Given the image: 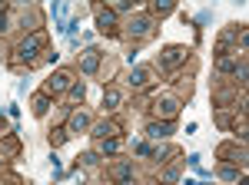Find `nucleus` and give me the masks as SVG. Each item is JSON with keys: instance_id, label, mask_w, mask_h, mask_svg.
Instances as JSON below:
<instances>
[{"instance_id": "obj_1", "label": "nucleus", "mask_w": 249, "mask_h": 185, "mask_svg": "<svg viewBox=\"0 0 249 185\" xmlns=\"http://www.w3.org/2000/svg\"><path fill=\"white\" fill-rule=\"evenodd\" d=\"M40 53H47V30H43V27L34 30V33H27V37L20 40L17 56H14L10 63H14V66L27 63V70H30V66H40Z\"/></svg>"}, {"instance_id": "obj_2", "label": "nucleus", "mask_w": 249, "mask_h": 185, "mask_svg": "<svg viewBox=\"0 0 249 185\" xmlns=\"http://www.w3.org/2000/svg\"><path fill=\"white\" fill-rule=\"evenodd\" d=\"M153 30H156V20L150 17V14H136V17L123 27V33H120V37L136 40V43H140V40H150V37H153Z\"/></svg>"}, {"instance_id": "obj_3", "label": "nucleus", "mask_w": 249, "mask_h": 185, "mask_svg": "<svg viewBox=\"0 0 249 185\" xmlns=\"http://www.w3.org/2000/svg\"><path fill=\"white\" fill-rule=\"evenodd\" d=\"M193 46H183V43H170V46H163V53L156 56V66L160 70H176V66H183L186 60H190Z\"/></svg>"}, {"instance_id": "obj_4", "label": "nucleus", "mask_w": 249, "mask_h": 185, "mask_svg": "<svg viewBox=\"0 0 249 185\" xmlns=\"http://www.w3.org/2000/svg\"><path fill=\"white\" fill-rule=\"evenodd\" d=\"M70 86H73V73H70V70H53V73L43 79L40 92H47V96L53 99V96H60V92H67Z\"/></svg>"}, {"instance_id": "obj_5", "label": "nucleus", "mask_w": 249, "mask_h": 185, "mask_svg": "<svg viewBox=\"0 0 249 185\" xmlns=\"http://www.w3.org/2000/svg\"><path fill=\"white\" fill-rule=\"evenodd\" d=\"M93 17H96V30H100L103 37L116 40L120 33H123V27H120V20H116V14L110 10V7H96V10H93Z\"/></svg>"}, {"instance_id": "obj_6", "label": "nucleus", "mask_w": 249, "mask_h": 185, "mask_svg": "<svg viewBox=\"0 0 249 185\" xmlns=\"http://www.w3.org/2000/svg\"><path fill=\"white\" fill-rule=\"evenodd\" d=\"M216 155H219L223 166L246 169V146H239V142H223V146L216 149Z\"/></svg>"}, {"instance_id": "obj_7", "label": "nucleus", "mask_w": 249, "mask_h": 185, "mask_svg": "<svg viewBox=\"0 0 249 185\" xmlns=\"http://www.w3.org/2000/svg\"><path fill=\"white\" fill-rule=\"evenodd\" d=\"M179 109H183L179 96H163V99L153 103V119H160V123H173V119L179 116Z\"/></svg>"}, {"instance_id": "obj_8", "label": "nucleus", "mask_w": 249, "mask_h": 185, "mask_svg": "<svg viewBox=\"0 0 249 185\" xmlns=\"http://www.w3.org/2000/svg\"><path fill=\"white\" fill-rule=\"evenodd\" d=\"M123 79H126V86L133 92L150 90V83H153V66H140V63H136V66H130V73L123 76Z\"/></svg>"}, {"instance_id": "obj_9", "label": "nucleus", "mask_w": 249, "mask_h": 185, "mask_svg": "<svg viewBox=\"0 0 249 185\" xmlns=\"http://www.w3.org/2000/svg\"><path fill=\"white\" fill-rule=\"evenodd\" d=\"M103 50L100 46H87L83 53H80V73L83 76H96L100 73V66H103Z\"/></svg>"}, {"instance_id": "obj_10", "label": "nucleus", "mask_w": 249, "mask_h": 185, "mask_svg": "<svg viewBox=\"0 0 249 185\" xmlns=\"http://www.w3.org/2000/svg\"><path fill=\"white\" fill-rule=\"evenodd\" d=\"M90 136H93L96 142H103V139H120L123 136V123L120 119H100L90 126Z\"/></svg>"}, {"instance_id": "obj_11", "label": "nucleus", "mask_w": 249, "mask_h": 185, "mask_svg": "<svg viewBox=\"0 0 249 185\" xmlns=\"http://www.w3.org/2000/svg\"><path fill=\"white\" fill-rule=\"evenodd\" d=\"M113 185H130L133 182V159H116V166L110 169Z\"/></svg>"}, {"instance_id": "obj_12", "label": "nucleus", "mask_w": 249, "mask_h": 185, "mask_svg": "<svg viewBox=\"0 0 249 185\" xmlns=\"http://www.w3.org/2000/svg\"><path fill=\"white\" fill-rule=\"evenodd\" d=\"M93 126V119H90V112L87 109H73L70 112V119H67V132L70 136H80V132H87Z\"/></svg>"}, {"instance_id": "obj_13", "label": "nucleus", "mask_w": 249, "mask_h": 185, "mask_svg": "<svg viewBox=\"0 0 249 185\" xmlns=\"http://www.w3.org/2000/svg\"><path fill=\"white\" fill-rule=\"evenodd\" d=\"M120 106H123V90L110 83V86L103 90V99H100V109H103V112H116Z\"/></svg>"}, {"instance_id": "obj_14", "label": "nucleus", "mask_w": 249, "mask_h": 185, "mask_svg": "<svg viewBox=\"0 0 249 185\" xmlns=\"http://www.w3.org/2000/svg\"><path fill=\"white\" fill-rule=\"evenodd\" d=\"M173 132H176V126H173V123H160V119H150V123H146V136H150L153 142H160V139H170Z\"/></svg>"}, {"instance_id": "obj_15", "label": "nucleus", "mask_w": 249, "mask_h": 185, "mask_svg": "<svg viewBox=\"0 0 249 185\" xmlns=\"http://www.w3.org/2000/svg\"><path fill=\"white\" fill-rule=\"evenodd\" d=\"M17 152H20V139H17V132H10V136L3 132V136H0V155H17Z\"/></svg>"}, {"instance_id": "obj_16", "label": "nucleus", "mask_w": 249, "mask_h": 185, "mask_svg": "<svg viewBox=\"0 0 249 185\" xmlns=\"http://www.w3.org/2000/svg\"><path fill=\"white\" fill-rule=\"evenodd\" d=\"M30 109H34L37 119H43L47 109H50V96H47V92H37V96H34V103H30Z\"/></svg>"}, {"instance_id": "obj_17", "label": "nucleus", "mask_w": 249, "mask_h": 185, "mask_svg": "<svg viewBox=\"0 0 249 185\" xmlns=\"http://www.w3.org/2000/svg\"><path fill=\"white\" fill-rule=\"evenodd\" d=\"M67 139H70V132H67V126H57V129H50V132H47V142H50L53 149H60L63 142H67Z\"/></svg>"}, {"instance_id": "obj_18", "label": "nucleus", "mask_w": 249, "mask_h": 185, "mask_svg": "<svg viewBox=\"0 0 249 185\" xmlns=\"http://www.w3.org/2000/svg\"><path fill=\"white\" fill-rule=\"evenodd\" d=\"M173 10H176V3H170V0H156L153 7H150V17H170Z\"/></svg>"}, {"instance_id": "obj_19", "label": "nucleus", "mask_w": 249, "mask_h": 185, "mask_svg": "<svg viewBox=\"0 0 249 185\" xmlns=\"http://www.w3.org/2000/svg\"><path fill=\"white\" fill-rule=\"evenodd\" d=\"M120 149H123V139H103L100 142V155L107 159V155H120Z\"/></svg>"}, {"instance_id": "obj_20", "label": "nucleus", "mask_w": 249, "mask_h": 185, "mask_svg": "<svg viewBox=\"0 0 249 185\" xmlns=\"http://www.w3.org/2000/svg\"><path fill=\"white\" fill-rule=\"evenodd\" d=\"M216 175L219 179H226V182H239V175H246L243 169H236V166H219L216 169Z\"/></svg>"}, {"instance_id": "obj_21", "label": "nucleus", "mask_w": 249, "mask_h": 185, "mask_svg": "<svg viewBox=\"0 0 249 185\" xmlns=\"http://www.w3.org/2000/svg\"><path fill=\"white\" fill-rule=\"evenodd\" d=\"M20 27H23V30H30V33L40 30V14H37V10H27V14L20 17Z\"/></svg>"}, {"instance_id": "obj_22", "label": "nucleus", "mask_w": 249, "mask_h": 185, "mask_svg": "<svg viewBox=\"0 0 249 185\" xmlns=\"http://www.w3.org/2000/svg\"><path fill=\"white\" fill-rule=\"evenodd\" d=\"M160 182H163V185H176V182H179V166H170V169H163V175H160Z\"/></svg>"}, {"instance_id": "obj_23", "label": "nucleus", "mask_w": 249, "mask_h": 185, "mask_svg": "<svg viewBox=\"0 0 249 185\" xmlns=\"http://www.w3.org/2000/svg\"><path fill=\"white\" fill-rule=\"evenodd\" d=\"M100 159H103L100 152H83V155H80V162H83L87 169H96V166H100Z\"/></svg>"}, {"instance_id": "obj_24", "label": "nucleus", "mask_w": 249, "mask_h": 185, "mask_svg": "<svg viewBox=\"0 0 249 185\" xmlns=\"http://www.w3.org/2000/svg\"><path fill=\"white\" fill-rule=\"evenodd\" d=\"M193 23H196V27H199V30H203V27H210V23H213V14H210V10H199V14H196V20H193Z\"/></svg>"}, {"instance_id": "obj_25", "label": "nucleus", "mask_w": 249, "mask_h": 185, "mask_svg": "<svg viewBox=\"0 0 249 185\" xmlns=\"http://www.w3.org/2000/svg\"><path fill=\"white\" fill-rule=\"evenodd\" d=\"M166 155H173V146H153V159H166Z\"/></svg>"}, {"instance_id": "obj_26", "label": "nucleus", "mask_w": 249, "mask_h": 185, "mask_svg": "<svg viewBox=\"0 0 249 185\" xmlns=\"http://www.w3.org/2000/svg\"><path fill=\"white\" fill-rule=\"evenodd\" d=\"M136 60H140V50H136V46H130V50L123 53V63H130V66H136Z\"/></svg>"}, {"instance_id": "obj_27", "label": "nucleus", "mask_w": 249, "mask_h": 185, "mask_svg": "<svg viewBox=\"0 0 249 185\" xmlns=\"http://www.w3.org/2000/svg\"><path fill=\"white\" fill-rule=\"evenodd\" d=\"M133 152H136V155H153V146H150V142H136Z\"/></svg>"}, {"instance_id": "obj_28", "label": "nucleus", "mask_w": 249, "mask_h": 185, "mask_svg": "<svg viewBox=\"0 0 249 185\" xmlns=\"http://www.w3.org/2000/svg\"><path fill=\"white\" fill-rule=\"evenodd\" d=\"M186 166L199 169V166H203V155H199V152H190V155H186Z\"/></svg>"}, {"instance_id": "obj_29", "label": "nucleus", "mask_w": 249, "mask_h": 185, "mask_svg": "<svg viewBox=\"0 0 249 185\" xmlns=\"http://www.w3.org/2000/svg\"><path fill=\"white\" fill-rule=\"evenodd\" d=\"M60 60V53L57 50H47V53H43V60H40V63H50V66H53V63H57Z\"/></svg>"}, {"instance_id": "obj_30", "label": "nucleus", "mask_w": 249, "mask_h": 185, "mask_svg": "<svg viewBox=\"0 0 249 185\" xmlns=\"http://www.w3.org/2000/svg\"><path fill=\"white\" fill-rule=\"evenodd\" d=\"M3 33H10V17H7V14H0V37H3Z\"/></svg>"}, {"instance_id": "obj_31", "label": "nucleus", "mask_w": 249, "mask_h": 185, "mask_svg": "<svg viewBox=\"0 0 249 185\" xmlns=\"http://www.w3.org/2000/svg\"><path fill=\"white\" fill-rule=\"evenodd\" d=\"M7 116H10V119H17V116H20V106H17V103H10V106H7Z\"/></svg>"}, {"instance_id": "obj_32", "label": "nucleus", "mask_w": 249, "mask_h": 185, "mask_svg": "<svg viewBox=\"0 0 249 185\" xmlns=\"http://www.w3.org/2000/svg\"><path fill=\"white\" fill-rule=\"evenodd\" d=\"M50 166H53V172H63V169H60V159H57V152H50Z\"/></svg>"}, {"instance_id": "obj_33", "label": "nucleus", "mask_w": 249, "mask_h": 185, "mask_svg": "<svg viewBox=\"0 0 249 185\" xmlns=\"http://www.w3.org/2000/svg\"><path fill=\"white\" fill-rule=\"evenodd\" d=\"M3 129H7V119H3V116H0V136H3Z\"/></svg>"}, {"instance_id": "obj_34", "label": "nucleus", "mask_w": 249, "mask_h": 185, "mask_svg": "<svg viewBox=\"0 0 249 185\" xmlns=\"http://www.w3.org/2000/svg\"><path fill=\"white\" fill-rule=\"evenodd\" d=\"M7 185H23V182H20V179H10V182H7Z\"/></svg>"}]
</instances>
